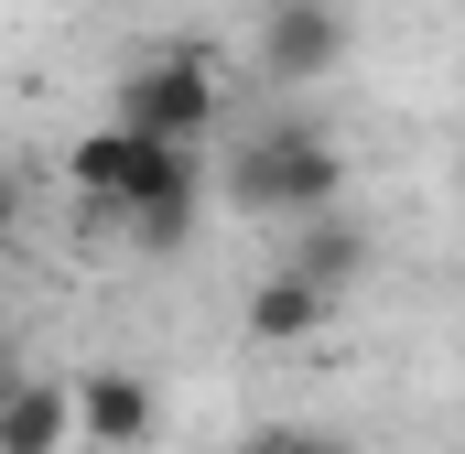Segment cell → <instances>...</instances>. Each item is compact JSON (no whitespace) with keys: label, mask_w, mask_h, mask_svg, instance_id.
<instances>
[{"label":"cell","mask_w":465,"mask_h":454,"mask_svg":"<svg viewBox=\"0 0 465 454\" xmlns=\"http://www.w3.org/2000/svg\"><path fill=\"white\" fill-rule=\"evenodd\" d=\"M228 206L292 238L303 217H336V206H347V152H336L314 119H271V130L228 141Z\"/></svg>","instance_id":"cell-1"},{"label":"cell","mask_w":465,"mask_h":454,"mask_svg":"<svg viewBox=\"0 0 465 454\" xmlns=\"http://www.w3.org/2000/svg\"><path fill=\"white\" fill-rule=\"evenodd\" d=\"M119 130H141V141H173V152H195L217 119H228V98H217V65H206V44H152L130 76H119Z\"/></svg>","instance_id":"cell-2"},{"label":"cell","mask_w":465,"mask_h":454,"mask_svg":"<svg viewBox=\"0 0 465 454\" xmlns=\"http://www.w3.org/2000/svg\"><path fill=\"white\" fill-rule=\"evenodd\" d=\"M347 65V0H260V76L271 87H325Z\"/></svg>","instance_id":"cell-3"},{"label":"cell","mask_w":465,"mask_h":454,"mask_svg":"<svg viewBox=\"0 0 465 454\" xmlns=\"http://www.w3.org/2000/svg\"><path fill=\"white\" fill-rule=\"evenodd\" d=\"M152 422H163V390H152L141 368H87V379H76V433L98 454L152 444Z\"/></svg>","instance_id":"cell-4"},{"label":"cell","mask_w":465,"mask_h":454,"mask_svg":"<svg viewBox=\"0 0 465 454\" xmlns=\"http://www.w3.org/2000/svg\"><path fill=\"white\" fill-rule=\"evenodd\" d=\"M195 217H206V163H195V152H173V163L152 173V195L119 217V238H130V249H152V260H173V249L195 238Z\"/></svg>","instance_id":"cell-5"},{"label":"cell","mask_w":465,"mask_h":454,"mask_svg":"<svg viewBox=\"0 0 465 454\" xmlns=\"http://www.w3.org/2000/svg\"><path fill=\"white\" fill-rule=\"evenodd\" d=\"M76 444V379H11L0 390V454H65Z\"/></svg>","instance_id":"cell-6"},{"label":"cell","mask_w":465,"mask_h":454,"mask_svg":"<svg viewBox=\"0 0 465 454\" xmlns=\"http://www.w3.org/2000/svg\"><path fill=\"white\" fill-rule=\"evenodd\" d=\"M282 271H303V281H314V292L336 303L357 271H368V227H357L347 206H336V217H303L292 238H282Z\"/></svg>","instance_id":"cell-7"},{"label":"cell","mask_w":465,"mask_h":454,"mask_svg":"<svg viewBox=\"0 0 465 454\" xmlns=\"http://www.w3.org/2000/svg\"><path fill=\"white\" fill-rule=\"evenodd\" d=\"M325 314H336V303H325L303 271H282V260L249 281V336H260V346H303V336H325Z\"/></svg>","instance_id":"cell-8"},{"label":"cell","mask_w":465,"mask_h":454,"mask_svg":"<svg viewBox=\"0 0 465 454\" xmlns=\"http://www.w3.org/2000/svg\"><path fill=\"white\" fill-rule=\"evenodd\" d=\"M249 454H347V444H336V433H303V422H282V433H260Z\"/></svg>","instance_id":"cell-9"},{"label":"cell","mask_w":465,"mask_h":454,"mask_svg":"<svg viewBox=\"0 0 465 454\" xmlns=\"http://www.w3.org/2000/svg\"><path fill=\"white\" fill-rule=\"evenodd\" d=\"M11 227H22V173L0 163V238H11Z\"/></svg>","instance_id":"cell-10"}]
</instances>
